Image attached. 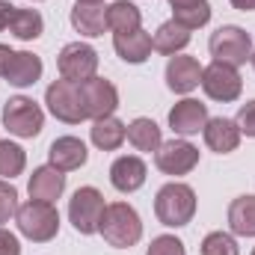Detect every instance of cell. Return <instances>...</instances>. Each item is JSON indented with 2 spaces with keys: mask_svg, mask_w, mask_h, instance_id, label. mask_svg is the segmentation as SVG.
<instances>
[{
  "mask_svg": "<svg viewBox=\"0 0 255 255\" xmlns=\"http://www.w3.org/2000/svg\"><path fill=\"white\" fill-rule=\"evenodd\" d=\"M193 214H196V193H193L190 184L169 181L157 190V196H154L157 223H163L169 229H181L193 220Z\"/></svg>",
  "mask_w": 255,
  "mask_h": 255,
  "instance_id": "6da1fadb",
  "label": "cell"
},
{
  "mask_svg": "<svg viewBox=\"0 0 255 255\" xmlns=\"http://www.w3.org/2000/svg\"><path fill=\"white\" fill-rule=\"evenodd\" d=\"M15 223H18V232L33 244H48L60 235V211L51 202L30 199V202L18 205Z\"/></svg>",
  "mask_w": 255,
  "mask_h": 255,
  "instance_id": "7a4b0ae2",
  "label": "cell"
},
{
  "mask_svg": "<svg viewBox=\"0 0 255 255\" xmlns=\"http://www.w3.org/2000/svg\"><path fill=\"white\" fill-rule=\"evenodd\" d=\"M98 232H101V238H104L110 247H116V250H130V247L142 238V220H139V214L133 211V205H128V202H113V205H107Z\"/></svg>",
  "mask_w": 255,
  "mask_h": 255,
  "instance_id": "3957f363",
  "label": "cell"
},
{
  "mask_svg": "<svg viewBox=\"0 0 255 255\" xmlns=\"http://www.w3.org/2000/svg\"><path fill=\"white\" fill-rule=\"evenodd\" d=\"M208 51L217 63L226 65H244L253 57V36L244 30V27H235V24H226L220 30L211 33L208 39Z\"/></svg>",
  "mask_w": 255,
  "mask_h": 255,
  "instance_id": "277c9868",
  "label": "cell"
},
{
  "mask_svg": "<svg viewBox=\"0 0 255 255\" xmlns=\"http://www.w3.org/2000/svg\"><path fill=\"white\" fill-rule=\"evenodd\" d=\"M45 104L48 110L65 122V125H80L86 116V104H83V89L80 83H71V80H54L48 89H45Z\"/></svg>",
  "mask_w": 255,
  "mask_h": 255,
  "instance_id": "5b68a950",
  "label": "cell"
},
{
  "mask_svg": "<svg viewBox=\"0 0 255 255\" xmlns=\"http://www.w3.org/2000/svg\"><path fill=\"white\" fill-rule=\"evenodd\" d=\"M3 125H6L9 133H15L21 139H33L45 128V113L33 98L15 95V98H9L3 104Z\"/></svg>",
  "mask_w": 255,
  "mask_h": 255,
  "instance_id": "8992f818",
  "label": "cell"
},
{
  "mask_svg": "<svg viewBox=\"0 0 255 255\" xmlns=\"http://www.w3.org/2000/svg\"><path fill=\"white\" fill-rule=\"evenodd\" d=\"M104 211H107V202H104L101 190H95V187H80L68 199V220H71L74 232H80V235H95L101 229Z\"/></svg>",
  "mask_w": 255,
  "mask_h": 255,
  "instance_id": "52a82bcc",
  "label": "cell"
},
{
  "mask_svg": "<svg viewBox=\"0 0 255 255\" xmlns=\"http://www.w3.org/2000/svg\"><path fill=\"white\" fill-rule=\"evenodd\" d=\"M57 68H60L63 80L86 83L98 71V51L92 45H86V42H68L60 51V57H57Z\"/></svg>",
  "mask_w": 255,
  "mask_h": 255,
  "instance_id": "ba28073f",
  "label": "cell"
},
{
  "mask_svg": "<svg viewBox=\"0 0 255 255\" xmlns=\"http://www.w3.org/2000/svg\"><path fill=\"white\" fill-rule=\"evenodd\" d=\"M202 89L211 101H223V104H232L241 98L244 92V80L238 74L235 65H226V63H214L202 68Z\"/></svg>",
  "mask_w": 255,
  "mask_h": 255,
  "instance_id": "9c48e42d",
  "label": "cell"
},
{
  "mask_svg": "<svg viewBox=\"0 0 255 255\" xmlns=\"http://www.w3.org/2000/svg\"><path fill=\"white\" fill-rule=\"evenodd\" d=\"M154 166L163 175H187L199 166V148L187 139H169L160 142V148L154 151Z\"/></svg>",
  "mask_w": 255,
  "mask_h": 255,
  "instance_id": "30bf717a",
  "label": "cell"
},
{
  "mask_svg": "<svg viewBox=\"0 0 255 255\" xmlns=\"http://www.w3.org/2000/svg\"><path fill=\"white\" fill-rule=\"evenodd\" d=\"M83 89V104H86V116L89 119H104V116H113L116 107H119V89L104 80V77H92L86 83H80Z\"/></svg>",
  "mask_w": 255,
  "mask_h": 255,
  "instance_id": "8fae6325",
  "label": "cell"
},
{
  "mask_svg": "<svg viewBox=\"0 0 255 255\" xmlns=\"http://www.w3.org/2000/svg\"><path fill=\"white\" fill-rule=\"evenodd\" d=\"M208 104L196 101V98H181L172 110H169V128L178 136H196L202 128L208 125Z\"/></svg>",
  "mask_w": 255,
  "mask_h": 255,
  "instance_id": "7c38bea8",
  "label": "cell"
},
{
  "mask_svg": "<svg viewBox=\"0 0 255 255\" xmlns=\"http://www.w3.org/2000/svg\"><path fill=\"white\" fill-rule=\"evenodd\" d=\"M199 83H202V65H199L196 57H181V54L169 57V63H166V86L175 95H187Z\"/></svg>",
  "mask_w": 255,
  "mask_h": 255,
  "instance_id": "4fadbf2b",
  "label": "cell"
},
{
  "mask_svg": "<svg viewBox=\"0 0 255 255\" xmlns=\"http://www.w3.org/2000/svg\"><path fill=\"white\" fill-rule=\"evenodd\" d=\"M145 175H148L145 160L136 157V154H122L110 166V184L119 193H136L145 184Z\"/></svg>",
  "mask_w": 255,
  "mask_h": 255,
  "instance_id": "5bb4252c",
  "label": "cell"
},
{
  "mask_svg": "<svg viewBox=\"0 0 255 255\" xmlns=\"http://www.w3.org/2000/svg\"><path fill=\"white\" fill-rule=\"evenodd\" d=\"M202 136H205V145L217 154H229L241 145V128L235 119H226V116H214L208 119V125L202 128Z\"/></svg>",
  "mask_w": 255,
  "mask_h": 255,
  "instance_id": "9a60e30c",
  "label": "cell"
},
{
  "mask_svg": "<svg viewBox=\"0 0 255 255\" xmlns=\"http://www.w3.org/2000/svg\"><path fill=\"white\" fill-rule=\"evenodd\" d=\"M27 190H30V199H39V202H57L65 193V172H60L57 166H39L33 169L30 181H27Z\"/></svg>",
  "mask_w": 255,
  "mask_h": 255,
  "instance_id": "2e32d148",
  "label": "cell"
},
{
  "mask_svg": "<svg viewBox=\"0 0 255 255\" xmlns=\"http://www.w3.org/2000/svg\"><path fill=\"white\" fill-rule=\"evenodd\" d=\"M71 27L80 33V36H86V39H98V36H104V30H107V6L104 3H74V9H71Z\"/></svg>",
  "mask_w": 255,
  "mask_h": 255,
  "instance_id": "e0dca14e",
  "label": "cell"
},
{
  "mask_svg": "<svg viewBox=\"0 0 255 255\" xmlns=\"http://www.w3.org/2000/svg\"><path fill=\"white\" fill-rule=\"evenodd\" d=\"M48 157H51V166H57L60 172H71V169H80L86 163L89 151H86L83 139H77V136H60V139L51 142Z\"/></svg>",
  "mask_w": 255,
  "mask_h": 255,
  "instance_id": "ac0fdd59",
  "label": "cell"
},
{
  "mask_svg": "<svg viewBox=\"0 0 255 255\" xmlns=\"http://www.w3.org/2000/svg\"><path fill=\"white\" fill-rule=\"evenodd\" d=\"M113 48H116V54L130 65L145 63V60L151 57V51H154L151 36H148L142 27H139V30H130V33H113Z\"/></svg>",
  "mask_w": 255,
  "mask_h": 255,
  "instance_id": "d6986e66",
  "label": "cell"
},
{
  "mask_svg": "<svg viewBox=\"0 0 255 255\" xmlns=\"http://www.w3.org/2000/svg\"><path fill=\"white\" fill-rule=\"evenodd\" d=\"M42 60L36 57V54H30V51H15V57H12V63L6 68V80L12 83V86H18V89H24V86H33L39 77H42Z\"/></svg>",
  "mask_w": 255,
  "mask_h": 255,
  "instance_id": "ffe728a7",
  "label": "cell"
},
{
  "mask_svg": "<svg viewBox=\"0 0 255 255\" xmlns=\"http://www.w3.org/2000/svg\"><path fill=\"white\" fill-rule=\"evenodd\" d=\"M190 33H193V30L181 27L178 21H163V24L157 27V33H154L151 45H154V51H157V54L175 57V54H181V51L190 45Z\"/></svg>",
  "mask_w": 255,
  "mask_h": 255,
  "instance_id": "44dd1931",
  "label": "cell"
},
{
  "mask_svg": "<svg viewBox=\"0 0 255 255\" xmlns=\"http://www.w3.org/2000/svg\"><path fill=\"white\" fill-rule=\"evenodd\" d=\"M89 136H92V145H95V148H101V151H116V148L128 139V125L119 122L116 116H104V119H95Z\"/></svg>",
  "mask_w": 255,
  "mask_h": 255,
  "instance_id": "7402d4cb",
  "label": "cell"
},
{
  "mask_svg": "<svg viewBox=\"0 0 255 255\" xmlns=\"http://www.w3.org/2000/svg\"><path fill=\"white\" fill-rule=\"evenodd\" d=\"M229 229L238 238H255V196H238L229 205Z\"/></svg>",
  "mask_w": 255,
  "mask_h": 255,
  "instance_id": "603a6c76",
  "label": "cell"
},
{
  "mask_svg": "<svg viewBox=\"0 0 255 255\" xmlns=\"http://www.w3.org/2000/svg\"><path fill=\"white\" fill-rule=\"evenodd\" d=\"M128 142H130L136 151H157L160 142H163V136H160L157 122L139 116V119H133V122L128 125Z\"/></svg>",
  "mask_w": 255,
  "mask_h": 255,
  "instance_id": "cb8c5ba5",
  "label": "cell"
},
{
  "mask_svg": "<svg viewBox=\"0 0 255 255\" xmlns=\"http://www.w3.org/2000/svg\"><path fill=\"white\" fill-rule=\"evenodd\" d=\"M142 27V12L139 6L128 3V0H116L113 6H107V30L113 33H130Z\"/></svg>",
  "mask_w": 255,
  "mask_h": 255,
  "instance_id": "d4e9b609",
  "label": "cell"
},
{
  "mask_svg": "<svg viewBox=\"0 0 255 255\" xmlns=\"http://www.w3.org/2000/svg\"><path fill=\"white\" fill-rule=\"evenodd\" d=\"M9 30H12L15 39L33 42V39H39L45 33V18L39 15V9H18L15 6V15L9 21Z\"/></svg>",
  "mask_w": 255,
  "mask_h": 255,
  "instance_id": "484cf974",
  "label": "cell"
},
{
  "mask_svg": "<svg viewBox=\"0 0 255 255\" xmlns=\"http://www.w3.org/2000/svg\"><path fill=\"white\" fill-rule=\"evenodd\" d=\"M27 166V151L18 145V142H9V139H0V178L12 181L15 175H21Z\"/></svg>",
  "mask_w": 255,
  "mask_h": 255,
  "instance_id": "4316f807",
  "label": "cell"
},
{
  "mask_svg": "<svg viewBox=\"0 0 255 255\" xmlns=\"http://www.w3.org/2000/svg\"><path fill=\"white\" fill-rule=\"evenodd\" d=\"M172 21H178L187 30H199V27H205L211 21V3L199 0L193 6H184V9H172Z\"/></svg>",
  "mask_w": 255,
  "mask_h": 255,
  "instance_id": "83f0119b",
  "label": "cell"
},
{
  "mask_svg": "<svg viewBox=\"0 0 255 255\" xmlns=\"http://www.w3.org/2000/svg\"><path fill=\"white\" fill-rule=\"evenodd\" d=\"M202 255H241L235 235L229 232H211L202 241Z\"/></svg>",
  "mask_w": 255,
  "mask_h": 255,
  "instance_id": "f1b7e54d",
  "label": "cell"
},
{
  "mask_svg": "<svg viewBox=\"0 0 255 255\" xmlns=\"http://www.w3.org/2000/svg\"><path fill=\"white\" fill-rule=\"evenodd\" d=\"M15 214H18V190L6 178H0V226L9 223Z\"/></svg>",
  "mask_w": 255,
  "mask_h": 255,
  "instance_id": "f546056e",
  "label": "cell"
},
{
  "mask_svg": "<svg viewBox=\"0 0 255 255\" xmlns=\"http://www.w3.org/2000/svg\"><path fill=\"white\" fill-rule=\"evenodd\" d=\"M145 255H187V250H184V244L175 235H160V238L151 241Z\"/></svg>",
  "mask_w": 255,
  "mask_h": 255,
  "instance_id": "4dcf8cb0",
  "label": "cell"
},
{
  "mask_svg": "<svg viewBox=\"0 0 255 255\" xmlns=\"http://www.w3.org/2000/svg\"><path fill=\"white\" fill-rule=\"evenodd\" d=\"M235 122H238V128H241V133H247V136H253L255 139V98L253 101H247V104H241Z\"/></svg>",
  "mask_w": 255,
  "mask_h": 255,
  "instance_id": "1f68e13d",
  "label": "cell"
},
{
  "mask_svg": "<svg viewBox=\"0 0 255 255\" xmlns=\"http://www.w3.org/2000/svg\"><path fill=\"white\" fill-rule=\"evenodd\" d=\"M0 255H21V244L12 232H6L0 226Z\"/></svg>",
  "mask_w": 255,
  "mask_h": 255,
  "instance_id": "d6a6232c",
  "label": "cell"
},
{
  "mask_svg": "<svg viewBox=\"0 0 255 255\" xmlns=\"http://www.w3.org/2000/svg\"><path fill=\"white\" fill-rule=\"evenodd\" d=\"M12 15H15V6H12V3H6V0H0V33L9 27Z\"/></svg>",
  "mask_w": 255,
  "mask_h": 255,
  "instance_id": "836d02e7",
  "label": "cell"
},
{
  "mask_svg": "<svg viewBox=\"0 0 255 255\" xmlns=\"http://www.w3.org/2000/svg\"><path fill=\"white\" fill-rule=\"evenodd\" d=\"M12 57H15V51H12L9 45L0 42V77H6V68H9V63H12Z\"/></svg>",
  "mask_w": 255,
  "mask_h": 255,
  "instance_id": "e575fe53",
  "label": "cell"
},
{
  "mask_svg": "<svg viewBox=\"0 0 255 255\" xmlns=\"http://www.w3.org/2000/svg\"><path fill=\"white\" fill-rule=\"evenodd\" d=\"M232 6H235V9H241V12H253L255 0H232Z\"/></svg>",
  "mask_w": 255,
  "mask_h": 255,
  "instance_id": "d590c367",
  "label": "cell"
},
{
  "mask_svg": "<svg viewBox=\"0 0 255 255\" xmlns=\"http://www.w3.org/2000/svg\"><path fill=\"white\" fill-rule=\"evenodd\" d=\"M193 3H199V0H169L172 9H184V6H193Z\"/></svg>",
  "mask_w": 255,
  "mask_h": 255,
  "instance_id": "8d00e7d4",
  "label": "cell"
},
{
  "mask_svg": "<svg viewBox=\"0 0 255 255\" xmlns=\"http://www.w3.org/2000/svg\"><path fill=\"white\" fill-rule=\"evenodd\" d=\"M80 3H104V0H80Z\"/></svg>",
  "mask_w": 255,
  "mask_h": 255,
  "instance_id": "74e56055",
  "label": "cell"
},
{
  "mask_svg": "<svg viewBox=\"0 0 255 255\" xmlns=\"http://www.w3.org/2000/svg\"><path fill=\"white\" fill-rule=\"evenodd\" d=\"M250 63H253V68H255V48H253V57H250Z\"/></svg>",
  "mask_w": 255,
  "mask_h": 255,
  "instance_id": "f35d334b",
  "label": "cell"
},
{
  "mask_svg": "<svg viewBox=\"0 0 255 255\" xmlns=\"http://www.w3.org/2000/svg\"><path fill=\"white\" fill-rule=\"evenodd\" d=\"M253 255H255V247H253Z\"/></svg>",
  "mask_w": 255,
  "mask_h": 255,
  "instance_id": "ab89813d",
  "label": "cell"
}]
</instances>
